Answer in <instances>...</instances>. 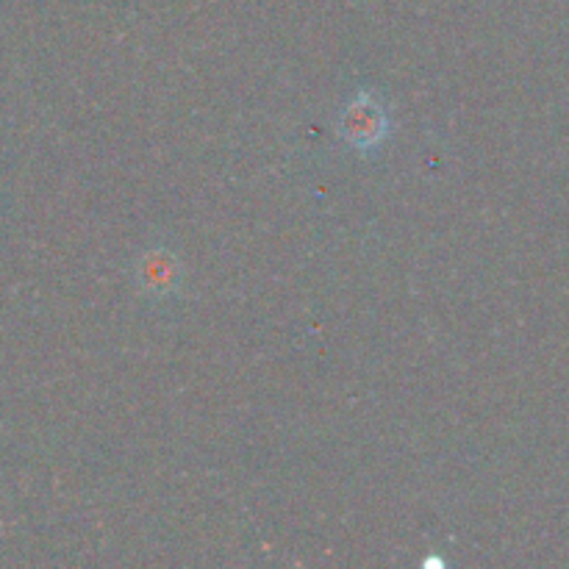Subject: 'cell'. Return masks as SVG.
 <instances>
[{"label": "cell", "mask_w": 569, "mask_h": 569, "mask_svg": "<svg viewBox=\"0 0 569 569\" xmlns=\"http://www.w3.org/2000/svg\"><path fill=\"white\" fill-rule=\"evenodd\" d=\"M133 281L150 298H167L181 287V261L164 248L148 250L133 264Z\"/></svg>", "instance_id": "2"}, {"label": "cell", "mask_w": 569, "mask_h": 569, "mask_svg": "<svg viewBox=\"0 0 569 569\" xmlns=\"http://www.w3.org/2000/svg\"><path fill=\"white\" fill-rule=\"evenodd\" d=\"M337 131L345 142L359 153H372L381 148L389 133V114L372 92H359L348 100L337 120Z\"/></svg>", "instance_id": "1"}]
</instances>
